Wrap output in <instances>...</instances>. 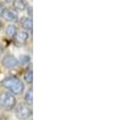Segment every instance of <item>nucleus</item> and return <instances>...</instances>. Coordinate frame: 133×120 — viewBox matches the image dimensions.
Here are the masks:
<instances>
[{
  "instance_id": "11",
  "label": "nucleus",
  "mask_w": 133,
  "mask_h": 120,
  "mask_svg": "<svg viewBox=\"0 0 133 120\" xmlns=\"http://www.w3.org/2000/svg\"><path fill=\"white\" fill-rule=\"evenodd\" d=\"M24 79L27 83H32L33 81V72L32 70H27L26 72L24 73Z\"/></svg>"
},
{
  "instance_id": "10",
  "label": "nucleus",
  "mask_w": 133,
  "mask_h": 120,
  "mask_svg": "<svg viewBox=\"0 0 133 120\" xmlns=\"http://www.w3.org/2000/svg\"><path fill=\"white\" fill-rule=\"evenodd\" d=\"M25 101L28 105H32V103H33V90H32V88L27 90L26 94H25Z\"/></svg>"
},
{
  "instance_id": "13",
  "label": "nucleus",
  "mask_w": 133,
  "mask_h": 120,
  "mask_svg": "<svg viewBox=\"0 0 133 120\" xmlns=\"http://www.w3.org/2000/svg\"><path fill=\"white\" fill-rule=\"evenodd\" d=\"M27 13H28V15L29 16H32V7H28L27 8Z\"/></svg>"
},
{
  "instance_id": "12",
  "label": "nucleus",
  "mask_w": 133,
  "mask_h": 120,
  "mask_svg": "<svg viewBox=\"0 0 133 120\" xmlns=\"http://www.w3.org/2000/svg\"><path fill=\"white\" fill-rule=\"evenodd\" d=\"M19 61L22 63V64H27V63L30 62V57L27 56V55H21V56H20Z\"/></svg>"
},
{
  "instance_id": "8",
  "label": "nucleus",
  "mask_w": 133,
  "mask_h": 120,
  "mask_svg": "<svg viewBox=\"0 0 133 120\" xmlns=\"http://www.w3.org/2000/svg\"><path fill=\"white\" fill-rule=\"evenodd\" d=\"M13 6L18 11H23L26 8V2L25 0H14Z\"/></svg>"
},
{
  "instance_id": "6",
  "label": "nucleus",
  "mask_w": 133,
  "mask_h": 120,
  "mask_svg": "<svg viewBox=\"0 0 133 120\" xmlns=\"http://www.w3.org/2000/svg\"><path fill=\"white\" fill-rule=\"evenodd\" d=\"M28 37H29V35H28V33H27L26 31H24V30L17 31V33L15 34V36H14L15 41H16L19 45L24 44L27 40H28Z\"/></svg>"
},
{
  "instance_id": "14",
  "label": "nucleus",
  "mask_w": 133,
  "mask_h": 120,
  "mask_svg": "<svg viewBox=\"0 0 133 120\" xmlns=\"http://www.w3.org/2000/svg\"><path fill=\"white\" fill-rule=\"evenodd\" d=\"M2 53V46H1V44H0V55Z\"/></svg>"
},
{
  "instance_id": "9",
  "label": "nucleus",
  "mask_w": 133,
  "mask_h": 120,
  "mask_svg": "<svg viewBox=\"0 0 133 120\" xmlns=\"http://www.w3.org/2000/svg\"><path fill=\"white\" fill-rule=\"evenodd\" d=\"M16 33H17V27L13 24H10L5 28V34L8 37H14Z\"/></svg>"
},
{
  "instance_id": "5",
  "label": "nucleus",
  "mask_w": 133,
  "mask_h": 120,
  "mask_svg": "<svg viewBox=\"0 0 133 120\" xmlns=\"http://www.w3.org/2000/svg\"><path fill=\"white\" fill-rule=\"evenodd\" d=\"M0 15L5 20L10 21V22H17L18 21V15L8 8H2L0 11Z\"/></svg>"
},
{
  "instance_id": "7",
  "label": "nucleus",
  "mask_w": 133,
  "mask_h": 120,
  "mask_svg": "<svg viewBox=\"0 0 133 120\" xmlns=\"http://www.w3.org/2000/svg\"><path fill=\"white\" fill-rule=\"evenodd\" d=\"M20 24L21 26L23 27L25 30H32L33 28V22H32V19L29 18V17H22L21 20H20Z\"/></svg>"
},
{
  "instance_id": "16",
  "label": "nucleus",
  "mask_w": 133,
  "mask_h": 120,
  "mask_svg": "<svg viewBox=\"0 0 133 120\" xmlns=\"http://www.w3.org/2000/svg\"><path fill=\"white\" fill-rule=\"evenodd\" d=\"M0 120H4V119H2V118H0Z\"/></svg>"
},
{
  "instance_id": "15",
  "label": "nucleus",
  "mask_w": 133,
  "mask_h": 120,
  "mask_svg": "<svg viewBox=\"0 0 133 120\" xmlns=\"http://www.w3.org/2000/svg\"><path fill=\"white\" fill-rule=\"evenodd\" d=\"M1 27H2V22L0 21V29H1Z\"/></svg>"
},
{
  "instance_id": "1",
  "label": "nucleus",
  "mask_w": 133,
  "mask_h": 120,
  "mask_svg": "<svg viewBox=\"0 0 133 120\" xmlns=\"http://www.w3.org/2000/svg\"><path fill=\"white\" fill-rule=\"evenodd\" d=\"M2 85L10 90L12 94H21L24 90V84L16 76H9L2 81Z\"/></svg>"
},
{
  "instance_id": "2",
  "label": "nucleus",
  "mask_w": 133,
  "mask_h": 120,
  "mask_svg": "<svg viewBox=\"0 0 133 120\" xmlns=\"http://www.w3.org/2000/svg\"><path fill=\"white\" fill-rule=\"evenodd\" d=\"M16 105V98L11 92H3L0 95V106L5 110H11Z\"/></svg>"
},
{
  "instance_id": "3",
  "label": "nucleus",
  "mask_w": 133,
  "mask_h": 120,
  "mask_svg": "<svg viewBox=\"0 0 133 120\" xmlns=\"http://www.w3.org/2000/svg\"><path fill=\"white\" fill-rule=\"evenodd\" d=\"M15 115L19 119L25 120L27 118H29V116L31 115V110H30V108L27 104L19 103L17 106L15 107Z\"/></svg>"
},
{
  "instance_id": "4",
  "label": "nucleus",
  "mask_w": 133,
  "mask_h": 120,
  "mask_svg": "<svg viewBox=\"0 0 133 120\" xmlns=\"http://www.w3.org/2000/svg\"><path fill=\"white\" fill-rule=\"evenodd\" d=\"M18 63H19V61L12 54H6L2 58V65L4 67H6V68H9V69L16 67L18 65Z\"/></svg>"
}]
</instances>
